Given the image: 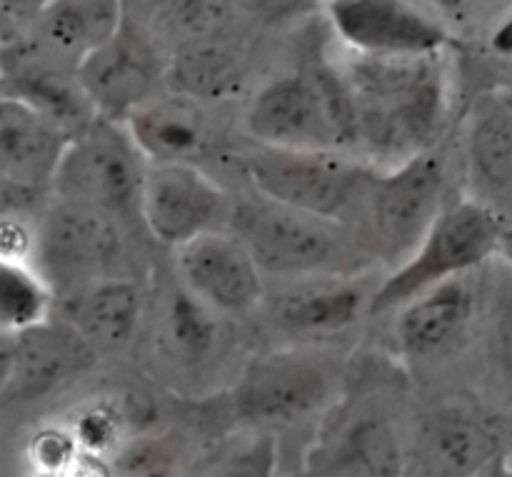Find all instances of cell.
Returning a JSON list of instances; mask_svg holds the SVG:
<instances>
[{"instance_id": "836d02e7", "label": "cell", "mask_w": 512, "mask_h": 477, "mask_svg": "<svg viewBox=\"0 0 512 477\" xmlns=\"http://www.w3.org/2000/svg\"><path fill=\"white\" fill-rule=\"evenodd\" d=\"M445 18H465L478 5V0H428Z\"/></svg>"}, {"instance_id": "277c9868", "label": "cell", "mask_w": 512, "mask_h": 477, "mask_svg": "<svg viewBox=\"0 0 512 477\" xmlns=\"http://www.w3.org/2000/svg\"><path fill=\"white\" fill-rule=\"evenodd\" d=\"M505 220L475 198L445 205L413 253L375 288L370 313H395L415 295L470 275L500 255Z\"/></svg>"}, {"instance_id": "4316f807", "label": "cell", "mask_w": 512, "mask_h": 477, "mask_svg": "<svg viewBox=\"0 0 512 477\" xmlns=\"http://www.w3.org/2000/svg\"><path fill=\"white\" fill-rule=\"evenodd\" d=\"M490 283H493L488 293L490 350L505 378L512 380V268L503 258L495 265Z\"/></svg>"}, {"instance_id": "30bf717a", "label": "cell", "mask_w": 512, "mask_h": 477, "mask_svg": "<svg viewBox=\"0 0 512 477\" xmlns=\"http://www.w3.org/2000/svg\"><path fill=\"white\" fill-rule=\"evenodd\" d=\"M335 38L358 55H428L448 45L438 15L413 0H330Z\"/></svg>"}, {"instance_id": "f1b7e54d", "label": "cell", "mask_w": 512, "mask_h": 477, "mask_svg": "<svg viewBox=\"0 0 512 477\" xmlns=\"http://www.w3.org/2000/svg\"><path fill=\"white\" fill-rule=\"evenodd\" d=\"M125 415L123 408L113 403H93L78 413L70 430L78 438L80 448L85 453L103 455L118 445L120 433H123Z\"/></svg>"}, {"instance_id": "e0dca14e", "label": "cell", "mask_w": 512, "mask_h": 477, "mask_svg": "<svg viewBox=\"0 0 512 477\" xmlns=\"http://www.w3.org/2000/svg\"><path fill=\"white\" fill-rule=\"evenodd\" d=\"M465 163L473 198L512 225V98L485 93L473 103L465 128Z\"/></svg>"}, {"instance_id": "d6986e66", "label": "cell", "mask_w": 512, "mask_h": 477, "mask_svg": "<svg viewBox=\"0 0 512 477\" xmlns=\"http://www.w3.org/2000/svg\"><path fill=\"white\" fill-rule=\"evenodd\" d=\"M370 298L365 285L350 275L300 278L273 300V320L298 338H328L358 323L365 310L370 313Z\"/></svg>"}, {"instance_id": "8d00e7d4", "label": "cell", "mask_w": 512, "mask_h": 477, "mask_svg": "<svg viewBox=\"0 0 512 477\" xmlns=\"http://www.w3.org/2000/svg\"><path fill=\"white\" fill-rule=\"evenodd\" d=\"M500 258L505 260V263L512 268V225L505 228V235H503V243H500Z\"/></svg>"}, {"instance_id": "5bb4252c", "label": "cell", "mask_w": 512, "mask_h": 477, "mask_svg": "<svg viewBox=\"0 0 512 477\" xmlns=\"http://www.w3.org/2000/svg\"><path fill=\"white\" fill-rule=\"evenodd\" d=\"M75 75L95 113L110 120H125L138 105L160 93L158 80L165 73H160L148 43L125 20L113 38L80 60Z\"/></svg>"}, {"instance_id": "cb8c5ba5", "label": "cell", "mask_w": 512, "mask_h": 477, "mask_svg": "<svg viewBox=\"0 0 512 477\" xmlns=\"http://www.w3.org/2000/svg\"><path fill=\"white\" fill-rule=\"evenodd\" d=\"M423 450L435 473L470 475L493 463L498 445L478 420L448 410L425 423Z\"/></svg>"}, {"instance_id": "8fae6325", "label": "cell", "mask_w": 512, "mask_h": 477, "mask_svg": "<svg viewBox=\"0 0 512 477\" xmlns=\"http://www.w3.org/2000/svg\"><path fill=\"white\" fill-rule=\"evenodd\" d=\"M325 365L303 353H275L253 360L235 385V410L250 425H288L328 400Z\"/></svg>"}, {"instance_id": "4dcf8cb0", "label": "cell", "mask_w": 512, "mask_h": 477, "mask_svg": "<svg viewBox=\"0 0 512 477\" xmlns=\"http://www.w3.org/2000/svg\"><path fill=\"white\" fill-rule=\"evenodd\" d=\"M238 13L253 15L260 20H280L288 15L303 13L313 0H233Z\"/></svg>"}, {"instance_id": "d4e9b609", "label": "cell", "mask_w": 512, "mask_h": 477, "mask_svg": "<svg viewBox=\"0 0 512 477\" xmlns=\"http://www.w3.org/2000/svg\"><path fill=\"white\" fill-rule=\"evenodd\" d=\"M55 293L33 263L0 258V330L18 333L53 315Z\"/></svg>"}, {"instance_id": "7a4b0ae2", "label": "cell", "mask_w": 512, "mask_h": 477, "mask_svg": "<svg viewBox=\"0 0 512 477\" xmlns=\"http://www.w3.org/2000/svg\"><path fill=\"white\" fill-rule=\"evenodd\" d=\"M228 228L268 275L293 280L350 275L363 265V250L355 248L343 223L263 195L235 203Z\"/></svg>"}, {"instance_id": "f546056e", "label": "cell", "mask_w": 512, "mask_h": 477, "mask_svg": "<svg viewBox=\"0 0 512 477\" xmlns=\"http://www.w3.org/2000/svg\"><path fill=\"white\" fill-rule=\"evenodd\" d=\"M35 233H38V223L30 225L23 213L13 208L0 210V258L33 263Z\"/></svg>"}, {"instance_id": "9a60e30c", "label": "cell", "mask_w": 512, "mask_h": 477, "mask_svg": "<svg viewBox=\"0 0 512 477\" xmlns=\"http://www.w3.org/2000/svg\"><path fill=\"white\" fill-rule=\"evenodd\" d=\"M68 140L55 120L0 90V188L20 195L53 190Z\"/></svg>"}, {"instance_id": "ac0fdd59", "label": "cell", "mask_w": 512, "mask_h": 477, "mask_svg": "<svg viewBox=\"0 0 512 477\" xmlns=\"http://www.w3.org/2000/svg\"><path fill=\"white\" fill-rule=\"evenodd\" d=\"M395 313L393 340L400 358L433 360L463 343L475 315V293L468 275H460L415 295Z\"/></svg>"}, {"instance_id": "ba28073f", "label": "cell", "mask_w": 512, "mask_h": 477, "mask_svg": "<svg viewBox=\"0 0 512 477\" xmlns=\"http://www.w3.org/2000/svg\"><path fill=\"white\" fill-rule=\"evenodd\" d=\"M118 218L55 198L38 220L33 265L55 298L108 278L123 253Z\"/></svg>"}, {"instance_id": "74e56055", "label": "cell", "mask_w": 512, "mask_h": 477, "mask_svg": "<svg viewBox=\"0 0 512 477\" xmlns=\"http://www.w3.org/2000/svg\"><path fill=\"white\" fill-rule=\"evenodd\" d=\"M130 3V0H125V5H128ZM165 3H168V0H138V5H140V8H145V10H150V13H158V10L160 8H163V5Z\"/></svg>"}, {"instance_id": "ab89813d", "label": "cell", "mask_w": 512, "mask_h": 477, "mask_svg": "<svg viewBox=\"0 0 512 477\" xmlns=\"http://www.w3.org/2000/svg\"><path fill=\"white\" fill-rule=\"evenodd\" d=\"M510 98H512V93H510Z\"/></svg>"}, {"instance_id": "8992f818", "label": "cell", "mask_w": 512, "mask_h": 477, "mask_svg": "<svg viewBox=\"0 0 512 477\" xmlns=\"http://www.w3.org/2000/svg\"><path fill=\"white\" fill-rule=\"evenodd\" d=\"M145 168L148 158L135 145L128 125L95 115L83 130L70 135L53 180V195L120 218L140 210Z\"/></svg>"}, {"instance_id": "ffe728a7", "label": "cell", "mask_w": 512, "mask_h": 477, "mask_svg": "<svg viewBox=\"0 0 512 477\" xmlns=\"http://www.w3.org/2000/svg\"><path fill=\"white\" fill-rule=\"evenodd\" d=\"M63 318L78 328L95 353H115L138 333L143 295L133 280L108 275L65 295Z\"/></svg>"}, {"instance_id": "3957f363", "label": "cell", "mask_w": 512, "mask_h": 477, "mask_svg": "<svg viewBox=\"0 0 512 477\" xmlns=\"http://www.w3.org/2000/svg\"><path fill=\"white\" fill-rule=\"evenodd\" d=\"M245 130L260 145L345 150L358 145L355 110L343 73L308 70L270 80L245 110Z\"/></svg>"}, {"instance_id": "e575fe53", "label": "cell", "mask_w": 512, "mask_h": 477, "mask_svg": "<svg viewBox=\"0 0 512 477\" xmlns=\"http://www.w3.org/2000/svg\"><path fill=\"white\" fill-rule=\"evenodd\" d=\"M493 45L495 50H500V53H512V15L503 25H500L498 30H495Z\"/></svg>"}, {"instance_id": "4fadbf2b", "label": "cell", "mask_w": 512, "mask_h": 477, "mask_svg": "<svg viewBox=\"0 0 512 477\" xmlns=\"http://www.w3.org/2000/svg\"><path fill=\"white\" fill-rule=\"evenodd\" d=\"M178 278L223 315H243L263 300V270L230 228L175 248Z\"/></svg>"}, {"instance_id": "484cf974", "label": "cell", "mask_w": 512, "mask_h": 477, "mask_svg": "<svg viewBox=\"0 0 512 477\" xmlns=\"http://www.w3.org/2000/svg\"><path fill=\"white\" fill-rule=\"evenodd\" d=\"M235 13L238 8L233 0H168L155 13V20L173 35L178 45L225 35Z\"/></svg>"}, {"instance_id": "52a82bcc", "label": "cell", "mask_w": 512, "mask_h": 477, "mask_svg": "<svg viewBox=\"0 0 512 477\" xmlns=\"http://www.w3.org/2000/svg\"><path fill=\"white\" fill-rule=\"evenodd\" d=\"M448 163L438 148L378 170L365 203L375 255L400 265L445 208Z\"/></svg>"}, {"instance_id": "f35d334b", "label": "cell", "mask_w": 512, "mask_h": 477, "mask_svg": "<svg viewBox=\"0 0 512 477\" xmlns=\"http://www.w3.org/2000/svg\"><path fill=\"white\" fill-rule=\"evenodd\" d=\"M508 3H512V0H508Z\"/></svg>"}, {"instance_id": "2e32d148", "label": "cell", "mask_w": 512, "mask_h": 477, "mask_svg": "<svg viewBox=\"0 0 512 477\" xmlns=\"http://www.w3.org/2000/svg\"><path fill=\"white\" fill-rule=\"evenodd\" d=\"M208 103L190 95L155 93L123 120L148 163H198L213 150Z\"/></svg>"}, {"instance_id": "7402d4cb", "label": "cell", "mask_w": 512, "mask_h": 477, "mask_svg": "<svg viewBox=\"0 0 512 477\" xmlns=\"http://www.w3.org/2000/svg\"><path fill=\"white\" fill-rule=\"evenodd\" d=\"M308 463L318 475L390 477L403 473V448L385 420L360 418L323 440Z\"/></svg>"}, {"instance_id": "603a6c76", "label": "cell", "mask_w": 512, "mask_h": 477, "mask_svg": "<svg viewBox=\"0 0 512 477\" xmlns=\"http://www.w3.org/2000/svg\"><path fill=\"white\" fill-rule=\"evenodd\" d=\"M170 90L190 95L203 103H218L228 98L243 83V63L230 48L225 35L218 38L188 40L175 45L170 65L165 68Z\"/></svg>"}, {"instance_id": "1f68e13d", "label": "cell", "mask_w": 512, "mask_h": 477, "mask_svg": "<svg viewBox=\"0 0 512 477\" xmlns=\"http://www.w3.org/2000/svg\"><path fill=\"white\" fill-rule=\"evenodd\" d=\"M15 368V333L0 330V400L8 390Z\"/></svg>"}, {"instance_id": "7c38bea8", "label": "cell", "mask_w": 512, "mask_h": 477, "mask_svg": "<svg viewBox=\"0 0 512 477\" xmlns=\"http://www.w3.org/2000/svg\"><path fill=\"white\" fill-rule=\"evenodd\" d=\"M98 353L78 333L73 323L60 315L40 320L15 333V368L0 408L33 405L83 378Z\"/></svg>"}, {"instance_id": "9c48e42d", "label": "cell", "mask_w": 512, "mask_h": 477, "mask_svg": "<svg viewBox=\"0 0 512 477\" xmlns=\"http://www.w3.org/2000/svg\"><path fill=\"white\" fill-rule=\"evenodd\" d=\"M233 205L198 163H148L145 168L138 213L150 235L170 248L228 228Z\"/></svg>"}, {"instance_id": "83f0119b", "label": "cell", "mask_w": 512, "mask_h": 477, "mask_svg": "<svg viewBox=\"0 0 512 477\" xmlns=\"http://www.w3.org/2000/svg\"><path fill=\"white\" fill-rule=\"evenodd\" d=\"M83 455L85 450L70 428H43L28 443L30 465L45 475L75 473L83 463Z\"/></svg>"}, {"instance_id": "5b68a950", "label": "cell", "mask_w": 512, "mask_h": 477, "mask_svg": "<svg viewBox=\"0 0 512 477\" xmlns=\"http://www.w3.org/2000/svg\"><path fill=\"white\" fill-rule=\"evenodd\" d=\"M243 170L255 193L290 208L348 223L365 213L375 170L340 155V150H298L260 145L243 155Z\"/></svg>"}, {"instance_id": "d590c367", "label": "cell", "mask_w": 512, "mask_h": 477, "mask_svg": "<svg viewBox=\"0 0 512 477\" xmlns=\"http://www.w3.org/2000/svg\"><path fill=\"white\" fill-rule=\"evenodd\" d=\"M18 30H20L18 23H15V20L5 13L3 5H0V43H3V40H8L10 35L18 33Z\"/></svg>"}, {"instance_id": "6da1fadb", "label": "cell", "mask_w": 512, "mask_h": 477, "mask_svg": "<svg viewBox=\"0 0 512 477\" xmlns=\"http://www.w3.org/2000/svg\"><path fill=\"white\" fill-rule=\"evenodd\" d=\"M355 110L358 145L395 165L433 148L448 110L443 50L428 55H358L340 70Z\"/></svg>"}, {"instance_id": "44dd1931", "label": "cell", "mask_w": 512, "mask_h": 477, "mask_svg": "<svg viewBox=\"0 0 512 477\" xmlns=\"http://www.w3.org/2000/svg\"><path fill=\"white\" fill-rule=\"evenodd\" d=\"M223 313L200 300L183 283L170 288L158 305V348L183 370L213 360L223 345Z\"/></svg>"}, {"instance_id": "d6a6232c", "label": "cell", "mask_w": 512, "mask_h": 477, "mask_svg": "<svg viewBox=\"0 0 512 477\" xmlns=\"http://www.w3.org/2000/svg\"><path fill=\"white\" fill-rule=\"evenodd\" d=\"M48 3L50 0H0L3 10L15 23H30Z\"/></svg>"}]
</instances>
